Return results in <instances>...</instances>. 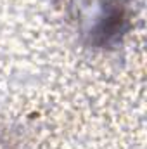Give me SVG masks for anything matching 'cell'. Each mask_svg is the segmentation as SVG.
<instances>
[{
  "mask_svg": "<svg viewBox=\"0 0 147 149\" xmlns=\"http://www.w3.org/2000/svg\"><path fill=\"white\" fill-rule=\"evenodd\" d=\"M69 21L92 47L121 43L130 30V0H64Z\"/></svg>",
  "mask_w": 147,
  "mask_h": 149,
  "instance_id": "1",
  "label": "cell"
}]
</instances>
